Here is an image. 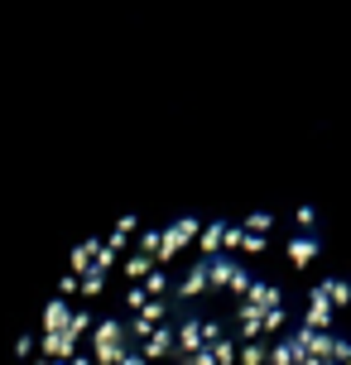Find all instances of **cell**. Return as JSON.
I'll list each match as a JSON object with an SVG mask.
<instances>
[{
    "mask_svg": "<svg viewBox=\"0 0 351 365\" xmlns=\"http://www.w3.org/2000/svg\"><path fill=\"white\" fill-rule=\"evenodd\" d=\"M44 365H351V308L289 240L173 226L68 279Z\"/></svg>",
    "mask_w": 351,
    "mask_h": 365,
    "instance_id": "obj_1",
    "label": "cell"
}]
</instances>
